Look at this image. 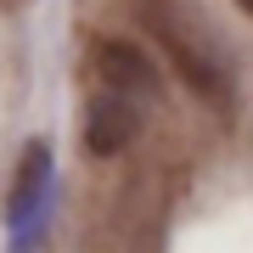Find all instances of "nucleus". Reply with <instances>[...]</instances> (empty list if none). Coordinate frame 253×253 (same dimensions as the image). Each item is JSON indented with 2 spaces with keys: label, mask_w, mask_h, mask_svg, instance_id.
Instances as JSON below:
<instances>
[{
  "label": "nucleus",
  "mask_w": 253,
  "mask_h": 253,
  "mask_svg": "<svg viewBox=\"0 0 253 253\" xmlns=\"http://www.w3.org/2000/svg\"><path fill=\"white\" fill-rule=\"evenodd\" d=\"M45 186H51V146L45 141H28L17 186H11V203H6V225H11V236H17V253L34 248L28 236H34L40 214H45Z\"/></svg>",
  "instance_id": "obj_2"
},
{
  "label": "nucleus",
  "mask_w": 253,
  "mask_h": 253,
  "mask_svg": "<svg viewBox=\"0 0 253 253\" xmlns=\"http://www.w3.org/2000/svg\"><path fill=\"white\" fill-rule=\"evenodd\" d=\"M236 6H242V11H248V17H253V0H236Z\"/></svg>",
  "instance_id": "obj_4"
},
{
  "label": "nucleus",
  "mask_w": 253,
  "mask_h": 253,
  "mask_svg": "<svg viewBox=\"0 0 253 253\" xmlns=\"http://www.w3.org/2000/svg\"><path fill=\"white\" fill-rule=\"evenodd\" d=\"M135 129H141V107H135V96H124V90H107L101 84V96H90V107H84V152H96V158H118L129 141H135Z\"/></svg>",
  "instance_id": "obj_1"
},
{
  "label": "nucleus",
  "mask_w": 253,
  "mask_h": 253,
  "mask_svg": "<svg viewBox=\"0 0 253 253\" xmlns=\"http://www.w3.org/2000/svg\"><path fill=\"white\" fill-rule=\"evenodd\" d=\"M96 79L107 84V90H124L135 101H152L158 96V68L146 62V51L135 40H96Z\"/></svg>",
  "instance_id": "obj_3"
}]
</instances>
